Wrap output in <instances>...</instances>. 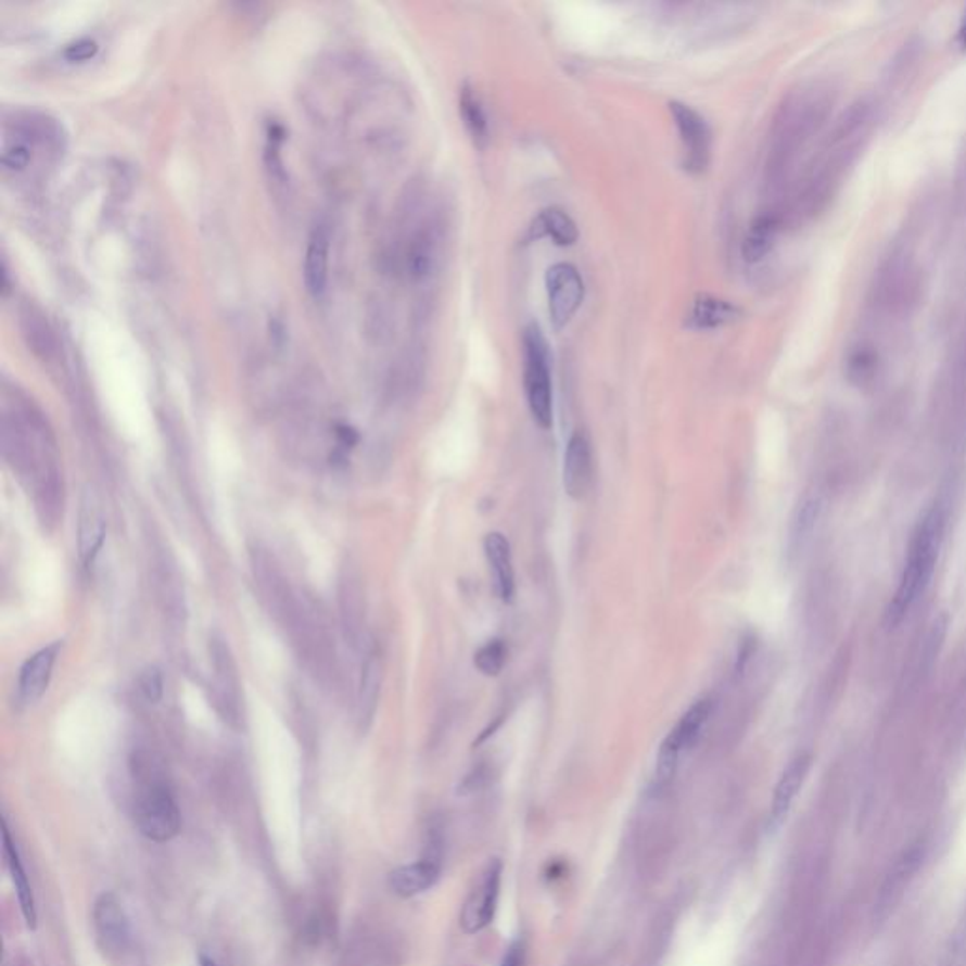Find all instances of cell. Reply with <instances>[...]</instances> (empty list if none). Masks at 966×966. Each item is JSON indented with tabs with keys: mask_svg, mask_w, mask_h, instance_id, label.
I'll use <instances>...</instances> for the list:
<instances>
[{
	"mask_svg": "<svg viewBox=\"0 0 966 966\" xmlns=\"http://www.w3.org/2000/svg\"><path fill=\"white\" fill-rule=\"evenodd\" d=\"M942 534H944V513L940 508H932L919 523L914 538L910 542L908 561L902 572L901 584L894 593L893 600L887 606L886 623L889 627H894L904 620L910 608L929 585L937 564L938 551L942 546Z\"/></svg>",
	"mask_w": 966,
	"mask_h": 966,
	"instance_id": "cell-1",
	"label": "cell"
},
{
	"mask_svg": "<svg viewBox=\"0 0 966 966\" xmlns=\"http://www.w3.org/2000/svg\"><path fill=\"white\" fill-rule=\"evenodd\" d=\"M823 102L815 94H797L779 112L772 130L771 152L766 170L771 183H776L799 153L806 138L817 129L822 119Z\"/></svg>",
	"mask_w": 966,
	"mask_h": 966,
	"instance_id": "cell-2",
	"label": "cell"
},
{
	"mask_svg": "<svg viewBox=\"0 0 966 966\" xmlns=\"http://www.w3.org/2000/svg\"><path fill=\"white\" fill-rule=\"evenodd\" d=\"M523 383L534 423L549 429L554 425L551 354L548 340L536 323L526 325L523 331Z\"/></svg>",
	"mask_w": 966,
	"mask_h": 966,
	"instance_id": "cell-3",
	"label": "cell"
},
{
	"mask_svg": "<svg viewBox=\"0 0 966 966\" xmlns=\"http://www.w3.org/2000/svg\"><path fill=\"white\" fill-rule=\"evenodd\" d=\"M137 827L152 842H168L178 837L181 814L173 791L157 779H150L138 793L135 806Z\"/></svg>",
	"mask_w": 966,
	"mask_h": 966,
	"instance_id": "cell-4",
	"label": "cell"
},
{
	"mask_svg": "<svg viewBox=\"0 0 966 966\" xmlns=\"http://www.w3.org/2000/svg\"><path fill=\"white\" fill-rule=\"evenodd\" d=\"M712 707H714L712 699L708 697L692 702L691 708L679 717V722L664 738L657 753L656 784H659V787L669 786L671 779L676 776L682 753L691 750L699 740L712 714Z\"/></svg>",
	"mask_w": 966,
	"mask_h": 966,
	"instance_id": "cell-5",
	"label": "cell"
},
{
	"mask_svg": "<svg viewBox=\"0 0 966 966\" xmlns=\"http://www.w3.org/2000/svg\"><path fill=\"white\" fill-rule=\"evenodd\" d=\"M252 570L263 605L275 618L276 623L285 631L301 605L298 595L291 589L288 577L283 576L280 564L276 563L275 557L268 554V549H253Z\"/></svg>",
	"mask_w": 966,
	"mask_h": 966,
	"instance_id": "cell-6",
	"label": "cell"
},
{
	"mask_svg": "<svg viewBox=\"0 0 966 966\" xmlns=\"http://www.w3.org/2000/svg\"><path fill=\"white\" fill-rule=\"evenodd\" d=\"M669 109L684 148L685 168L691 174L704 173L712 153V130L707 119L684 102H671Z\"/></svg>",
	"mask_w": 966,
	"mask_h": 966,
	"instance_id": "cell-7",
	"label": "cell"
},
{
	"mask_svg": "<svg viewBox=\"0 0 966 966\" xmlns=\"http://www.w3.org/2000/svg\"><path fill=\"white\" fill-rule=\"evenodd\" d=\"M209 661L214 671V689H216L217 707L225 720L239 725L242 715V687H240L239 669L234 663L231 648L221 636H212L209 640Z\"/></svg>",
	"mask_w": 966,
	"mask_h": 966,
	"instance_id": "cell-8",
	"label": "cell"
},
{
	"mask_svg": "<svg viewBox=\"0 0 966 966\" xmlns=\"http://www.w3.org/2000/svg\"><path fill=\"white\" fill-rule=\"evenodd\" d=\"M549 318L556 329H563L584 303L585 283L574 265L557 263L546 272Z\"/></svg>",
	"mask_w": 966,
	"mask_h": 966,
	"instance_id": "cell-9",
	"label": "cell"
},
{
	"mask_svg": "<svg viewBox=\"0 0 966 966\" xmlns=\"http://www.w3.org/2000/svg\"><path fill=\"white\" fill-rule=\"evenodd\" d=\"M500 880H503V863L498 859H493L462 904L461 929L467 935H476L493 921L500 894Z\"/></svg>",
	"mask_w": 966,
	"mask_h": 966,
	"instance_id": "cell-10",
	"label": "cell"
},
{
	"mask_svg": "<svg viewBox=\"0 0 966 966\" xmlns=\"http://www.w3.org/2000/svg\"><path fill=\"white\" fill-rule=\"evenodd\" d=\"M340 623L347 644L357 649L365 635V587L361 574L347 559L342 564L339 576Z\"/></svg>",
	"mask_w": 966,
	"mask_h": 966,
	"instance_id": "cell-11",
	"label": "cell"
},
{
	"mask_svg": "<svg viewBox=\"0 0 966 966\" xmlns=\"http://www.w3.org/2000/svg\"><path fill=\"white\" fill-rule=\"evenodd\" d=\"M93 925L97 938L101 942L102 950L109 953H119L127 950L130 940L129 917L123 910V904L114 893H102L93 908Z\"/></svg>",
	"mask_w": 966,
	"mask_h": 966,
	"instance_id": "cell-12",
	"label": "cell"
},
{
	"mask_svg": "<svg viewBox=\"0 0 966 966\" xmlns=\"http://www.w3.org/2000/svg\"><path fill=\"white\" fill-rule=\"evenodd\" d=\"M63 649V640L50 644L46 648L38 649L35 656H30L20 671L17 679V699L25 707H33L42 699L43 692L50 687L53 666L58 663L59 653Z\"/></svg>",
	"mask_w": 966,
	"mask_h": 966,
	"instance_id": "cell-13",
	"label": "cell"
},
{
	"mask_svg": "<svg viewBox=\"0 0 966 966\" xmlns=\"http://www.w3.org/2000/svg\"><path fill=\"white\" fill-rule=\"evenodd\" d=\"M78 556L86 569L94 563L106 536V520L102 512L101 498L91 487L81 495L80 512H78Z\"/></svg>",
	"mask_w": 966,
	"mask_h": 966,
	"instance_id": "cell-14",
	"label": "cell"
},
{
	"mask_svg": "<svg viewBox=\"0 0 966 966\" xmlns=\"http://www.w3.org/2000/svg\"><path fill=\"white\" fill-rule=\"evenodd\" d=\"M592 444L582 431H576L570 436L564 449L563 487L570 498L582 500L592 487Z\"/></svg>",
	"mask_w": 966,
	"mask_h": 966,
	"instance_id": "cell-15",
	"label": "cell"
},
{
	"mask_svg": "<svg viewBox=\"0 0 966 966\" xmlns=\"http://www.w3.org/2000/svg\"><path fill=\"white\" fill-rule=\"evenodd\" d=\"M329 250H331L329 225L325 221H316L308 234L306 253H304V288L310 295L319 296L327 288Z\"/></svg>",
	"mask_w": 966,
	"mask_h": 966,
	"instance_id": "cell-16",
	"label": "cell"
},
{
	"mask_svg": "<svg viewBox=\"0 0 966 966\" xmlns=\"http://www.w3.org/2000/svg\"><path fill=\"white\" fill-rule=\"evenodd\" d=\"M383 657L382 649L372 644L365 656L361 669V682L357 691V725L361 733H367L374 722L378 700L382 691Z\"/></svg>",
	"mask_w": 966,
	"mask_h": 966,
	"instance_id": "cell-17",
	"label": "cell"
},
{
	"mask_svg": "<svg viewBox=\"0 0 966 966\" xmlns=\"http://www.w3.org/2000/svg\"><path fill=\"white\" fill-rule=\"evenodd\" d=\"M441 878V863L436 857H425L410 865L398 866L387 878L390 889L401 899H411L425 893Z\"/></svg>",
	"mask_w": 966,
	"mask_h": 966,
	"instance_id": "cell-18",
	"label": "cell"
},
{
	"mask_svg": "<svg viewBox=\"0 0 966 966\" xmlns=\"http://www.w3.org/2000/svg\"><path fill=\"white\" fill-rule=\"evenodd\" d=\"M483 551L487 557L498 597L510 605L516 595V572H513L512 546L503 533H490L483 538Z\"/></svg>",
	"mask_w": 966,
	"mask_h": 966,
	"instance_id": "cell-19",
	"label": "cell"
},
{
	"mask_svg": "<svg viewBox=\"0 0 966 966\" xmlns=\"http://www.w3.org/2000/svg\"><path fill=\"white\" fill-rule=\"evenodd\" d=\"M812 766V755L810 753H801L787 765L786 771L781 774V778L776 784L774 797H772L771 819L772 825H781L786 819L789 810L793 806L797 795L801 791L802 784L806 779L808 772Z\"/></svg>",
	"mask_w": 966,
	"mask_h": 966,
	"instance_id": "cell-20",
	"label": "cell"
},
{
	"mask_svg": "<svg viewBox=\"0 0 966 966\" xmlns=\"http://www.w3.org/2000/svg\"><path fill=\"white\" fill-rule=\"evenodd\" d=\"M740 318L742 310L736 304L728 303L720 296L702 293L692 301L685 325L695 331H714L725 325L735 323Z\"/></svg>",
	"mask_w": 966,
	"mask_h": 966,
	"instance_id": "cell-21",
	"label": "cell"
},
{
	"mask_svg": "<svg viewBox=\"0 0 966 966\" xmlns=\"http://www.w3.org/2000/svg\"><path fill=\"white\" fill-rule=\"evenodd\" d=\"M2 837H4V857H7L8 870H10V878H12V884H14L15 893H17V901H20V906H22L23 917H25V921H27L30 929H35L37 927V902H35V894H33V887H30L27 873L23 868L20 851H17L14 840L10 837L7 822H4V827H2Z\"/></svg>",
	"mask_w": 966,
	"mask_h": 966,
	"instance_id": "cell-22",
	"label": "cell"
},
{
	"mask_svg": "<svg viewBox=\"0 0 966 966\" xmlns=\"http://www.w3.org/2000/svg\"><path fill=\"white\" fill-rule=\"evenodd\" d=\"M438 259V234L433 227H421L414 232L406 247V270L411 280H425Z\"/></svg>",
	"mask_w": 966,
	"mask_h": 966,
	"instance_id": "cell-23",
	"label": "cell"
},
{
	"mask_svg": "<svg viewBox=\"0 0 966 966\" xmlns=\"http://www.w3.org/2000/svg\"><path fill=\"white\" fill-rule=\"evenodd\" d=\"M781 217L776 214H761L751 221L748 234L743 239L742 255L748 263H759L765 259L768 252L774 247L776 237H778Z\"/></svg>",
	"mask_w": 966,
	"mask_h": 966,
	"instance_id": "cell-24",
	"label": "cell"
},
{
	"mask_svg": "<svg viewBox=\"0 0 966 966\" xmlns=\"http://www.w3.org/2000/svg\"><path fill=\"white\" fill-rule=\"evenodd\" d=\"M459 112H461L462 123L469 130L470 138L474 140V144L478 148H485L490 142V117H487L480 94L470 84H465L461 87Z\"/></svg>",
	"mask_w": 966,
	"mask_h": 966,
	"instance_id": "cell-25",
	"label": "cell"
},
{
	"mask_svg": "<svg viewBox=\"0 0 966 966\" xmlns=\"http://www.w3.org/2000/svg\"><path fill=\"white\" fill-rule=\"evenodd\" d=\"M534 239L548 237L559 245H572L577 240V227L574 219L561 208L542 209L531 227Z\"/></svg>",
	"mask_w": 966,
	"mask_h": 966,
	"instance_id": "cell-26",
	"label": "cell"
},
{
	"mask_svg": "<svg viewBox=\"0 0 966 966\" xmlns=\"http://www.w3.org/2000/svg\"><path fill=\"white\" fill-rule=\"evenodd\" d=\"M506 659H508V646L505 640L493 638L474 653V666L483 676H498L505 669Z\"/></svg>",
	"mask_w": 966,
	"mask_h": 966,
	"instance_id": "cell-27",
	"label": "cell"
},
{
	"mask_svg": "<svg viewBox=\"0 0 966 966\" xmlns=\"http://www.w3.org/2000/svg\"><path fill=\"white\" fill-rule=\"evenodd\" d=\"M138 687H140V692L144 695V699L148 702H160L163 699V691H165V684H163V674H161L160 669H155V666H150V669H145L142 674H140V678H138Z\"/></svg>",
	"mask_w": 966,
	"mask_h": 966,
	"instance_id": "cell-28",
	"label": "cell"
},
{
	"mask_svg": "<svg viewBox=\"0 0 966 966\" xmlns=\"http://www.w3.org/2000/svg\"><path fill=\"white\" fill-rule=\"evenodd\" d=\"M817 513H819V503H817L815 498H810V500H806V503L801 506L799 516H797V521H795V541H801V538H804V536L814 529Z\"/></svg>",
	"mask_w": 966,
	"mask_h": 966,
	"instance_id": "cell-29",
	"label": "cell"
},
{
	"mask_svg": "<svg viewBox=\"0 0 966 966\" xmlns=\"http://www.w3.org/2000/svg\"><path fill=\"white\" fill-rule=\"evenodd\" d=\"M99 51V43L93 38H78V40H74V42L68 43L65 48V58L68 61H87V59L93 58L94 53Z\"/></svg>",
	"mask_w": 966,
	"mask_h": 966,
	"instance_id": "cell-30",
	"label": "cell"
},
{
	"mask_svg": "<svg viewBox=\"0 0 966 966\" xmlns=\"http://www.w3.org/2000/svg\"><path fill=\"white\" fill-rule=\"evenodd\" d=\"M336 436H339L340 446L342 447L355 446L357 441H359V436H357L354 429L347 425L336 427Z\"/></svg>",
	"mask_w": 966,
	"mask_h": 966,
	"instance_id": "cell-31",
	"label": "cell"
},
{
	"mask_svg": "<svg viewBox=\"0 0 966 966\" xmlns=\"http://www.w3.org/2000/svg\"><path fill=\"white\" fill-rule=\"evenodd\" d=\"M503 966H523V952L520 944H513L506 953Z\"/></svg>",
	"mask_w": 966,
	"mask_h": 966,
	"instance_id": "cell-32",
	"label": "cell"
},
{
	"mask_svg": "<svg viewBox=\"0 0 966 966\" xmlns=\"http://www.w3.org/2000/svg\"><path fill=\"white\" fill-rule=\"evenodd\" d=\"M959 42L963 48H966V12L965 15H963V22H961Z\"/></svg>",
	"mask_w": 966,
	"mask_h": 966,
	"instance_id": "cell-33",
	"label": "cell"
},
{
	"mask_svg": "<svg viewBox=\"0 0 966 966\" xmlns=\"http://www.w3.org/2000/svg\"><path fill=\"white\" fill-rule=\"evenodd\" d=\"M199 961H201V966H219L217 965L216 961L209 959V957H206V955H201V959Z\"/></svg>",
	"mask_w": 966,
	"mask_h": 966,
	"instance_id": "cell-34",
	"label": "cell"
}]
</instances>
